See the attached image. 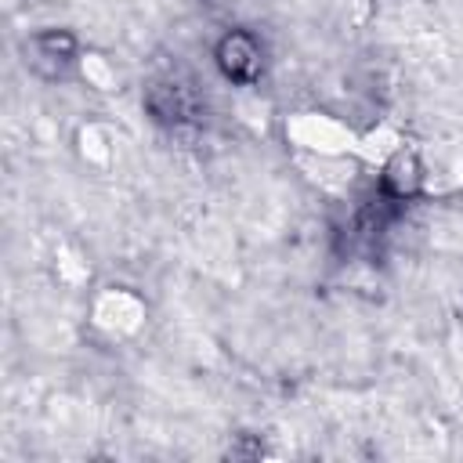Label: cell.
<instances>
[{
    "mask_svg": "<svg viewBox=\"0 0 463 463\" xmlns=\"http://www.w3.org/2000/svg\"><path fill=\"white\" fill-rule=\"evenodd\" d=\"M145 109L163 127H195V123H203V101H199L195 87L181 76L152 80L148 90H145Z\"/></svg>",
    "mask_w": 463,
    "mask_h": 463,
    "instance_id": "cell-1",
    "label": "cell"
},
{
    "mask_svg": "<svg viewBox=\"0 0 463 463\" xmlns=\"http://www.w3.org/2000/svg\"><path fill=\"white\" fill-rule=\"evenodd\" d=\"M217 65H221V72H224L232 83L246 87V83H253V80L260 76V69H264L260 43H257L250 33L232 29V33H224L221 43H217Z\"/></svg>",
    "mask_w": 463,
    "mask_h": 463,
    "instance_id": "cell-2",
    "label": "cell"
},
{
    "mask_svg": "<svg viewBox=\"0 0 463 463\" xmlns=\"http://www.w3.org/2000/svg\"><path fill=\"white\" fill-rule=\"evenodd\" d=\"M29 51H33V58H29L33 69L54 80L58 72H65V69L72 65V58H76V40H72V33H65V29H47V33H36V36H33Z\"/></svg>",
    "mask_w": 463,
    "mask_h": 463,
    "instance_id": "cell-3",
    "label": "cell"
},
{
    "mask_svg": "<svg viewBox=\"0 0 463 463\" xmlns=\"http://www.w3.org/2000/svg\"><path fill=\"white\" fill-rule=\"evenodd\" d=\"M380 188L402 203H409L416 192H420V163L412 152H398L387 166H383V177H380Z\"/></svg>",
    "mask_w": 463,
    "mask_h": 463,
    "instance_id": "cell-4",
    "label": "cell"
}]
</instances>
